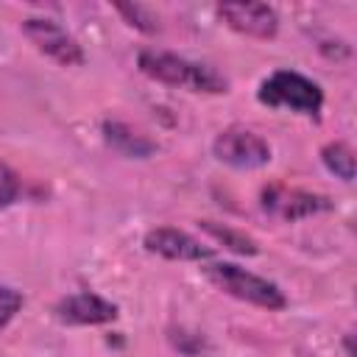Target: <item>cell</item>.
Returning a JSON list of instances; mask_svg holds the SVG:
<instances>
[{
    "instance_id": "52a82bcc",
    "label": "cell",
    "mask_w": 357,
    "mask_h": 357,
    "mask_svg": "<svg viewBox=\"0 0 357 357\" xmlns=\"http://www.w3.org/2000/svg\"><path fill=\"white\" fill-rule=\"evenodd\" d=\"M218 17L231 31L254 39H273L279 31V17L268 3H220Z\"/></svg>"
},
{
    "instance_id": "8fae6325",
    "label": "cell",
    "mask_w": 357,
    "mask_h": 357,
    "mask_svg": "<svg viewBox=\"0 0 357 357\" xmlns=\"http://www.w3.org/2000/svg\"><path fill=\"white\" fill-rule=\"evenodd\" d=\"M206 234H212L215 240H220L229 251H234V254H243V257H254L257 254V243L248 237V234H243V231H234V229H229V226H220V223H212V220H201L198 223Z\"/></svg>"
},
{
    "instance_id": "5b68a950",
    "label": "cell",
    "mask_w": 357,
    "mask_h": 357,
    "mask_svg": "<svg viewBox=\"0 0 357 357\" xmlns=\"http://www.w3.org/2000/svg\"><path fill=\"white\" fill-rule=\"evenodd\" d=\"M22 33L28 36V42L45 53L47 59H53L61 67H78L84 64V47L78 45L75 36H70L59 22L53 20H39V17H28L22 20Z\"/></svg>"
},
{
    "instance_id": "6da1fadb",
    "label": "cell",
    "mask_w": 357,
    "mask_h": 357,
    "mask_svg": "<svg viewBox=\"0 0 357 357\" xmlns=\"http://www.w3.org/2000/svg\"><path fill=\"white\" fill-rule=\"evenodd\" d=\"M137 64L148 78L167 86H187L192 92H212V95H220L229 89V81L218 70L167 50H139Z\"/></svg>"
},
{
    "instance_id": "30bf717a",
    "label": "cell",
    "mask_w": 357,
    "mask_h": 357,
    "mask_svg": "<svg viewBox=\"0 0 357 357\" xmlns=\"http://www.w3.org/2000/svg\"><path fill=\"white\" fill-rule=\"evenodd\" d=\"M103 134H106V142L112 145V148H117L120 153H126V156H137V159H145V156H151L153 151H156V145L151 142V139H145L142 134H137V131H131L128 126H123V123H103Z\"/></svg>"
},
{
    "instance_id": "5bb4252c",
    "label": "cell",
    "mask_w": 357,
    "mask_h": 357,
    "mask_svg": "<svg viewBox=\"0 0 357 357\" xmlns=\"http://www.w3.org/2000/svg\"><path fill=\"white\" fill-rule=\"evenodd\" d=\"M22 192V184H20V176L0 159V209L11 206Z\"/></svg>"
},
{
    "instance_id": "ba28073f",
    "label": "cell",
    "mask_w": 357,
    "mask_h": 357,
    "mask_svg": "<svg viewBox=\"0 0 357 357\" xmlns=\"http://www.w3.org/2000/svg\"><path fill=\"white\" fill-rule=\"evenodd\" d=\"M142 243L151 254H159L165 259H178V262H201V259H212V254H215L209 245H204L192 234L173 229V226L151 229Z\"/></svg>"
},
{
    "instance_id": "7a4b0ae2",
    "label": "cell",
    "mask_w": 357,
    "mask_h": 357,
    "mask_svg": "<svg viewBox=\"0 0 357 357\" xmlns=\"http://www.w3.org/2000/svg\"><path fill=\"white\" fill-rule=\"evenodd\" d=\"M204 276L218 287L223 290L226 296L231 298H240L245 304H254V307H262L268 312H276V310H284L287 307V296L279 290V284L234 265V262H206L204 265Z\"/></svg>"
},
{
    "instance_id": "7c38bea8",
    "label": "cell",
    "mask_w": 357,
    "mask_h": 357,
    "mask_svg": "<svg viewBox=\"0 0 357 357\" xmlns=\"http://www.w3.org/2000/svg\"><path fill=\"white\" fill-rule=\"evenodd\" d=\"M321 159H324L326 170L335 173L337 178H343V181H351L354 178V151L346 142H329V145H324Z\"/></svg>"
},
{
    "instance_id": "8992f818",
    "label": "cell",
    "mask_w": 357,
    "mask_h": 357,
    "mask_svg": "<svg viewBox=\"0 0 357 357\" xmlns=\"http://www.w3.org/2000/svg\"><path fill=\"white\" fill-rule=\"evenodd\" d=\"M332 204L326 195H318V192H307V190H298V187H287V184H268L262 190V209L284 223H293V220H301V218H310V215H318V212H326Z\"/></svg>"
},
{
    "instance_id": "4fadbf2b",
    "label": "cell",
    "mask_w": 357,
    "mask_h": 357,
    "mask_svg": "<svg viewBox=\"0 0 357 357\" xmlns=\"http://www.w3.org/2000/svg\"><path fill=\"white\" fill-rule=\"evenodd\" d=\"M117 11L128 20V25H134V28L142 31V33H156V31H159V20H156L148 8H142V6H126V3H120Z\"/></svg>"
},
{
    "instance_id": "9a60e30c",
    "label": "cell",
    "mask_w": 357,
    "mask_h": 357,
    "mask_svg": "<svg viewBox=\"0 0 357 357\" xmlns=\"http://www.w3.org/2000/svg\"><path fill=\"white\" fill-rule=\"evenodd\" d=\"M20 307H22V293L14 290V287H8V284H0V332L20 312Z\"/></svg>"
},
{
    "instance_id": "9c48e42d",
    "label": "cell",
    "mask_w": 357,
    "mask_h": 357,
    "mask_svg": "<svg viewBox=\"0 0 357 357\" xmlns=\"http://www.w3.org/2000/svg\"><path fill=\"white\" fill-rule=\"evenodd\" d=\"M56 315L64 324H78V326H92V324H109L117 318V307L106 301L98 293H73L56 304Z\"/></svg>"
},
{
    "instance_id": "3957f363",
    "label": "cell",
    "mask_w": 357,
    "mask_h": 357,
    "mask_svg": "<svg viewBox=\"0 0 357 357\" xmlns=\"http://www.w3.org/2000/svg\"><path fill=\"white\" fill-rule=\"evenodd\" d=\"M257 98L265 106L290 109V112H298V114L312 117V120H318L321 106H324L321 86L312 78H307V75H301L296 70H276V73H271L259 84Z\"/></svg>"
},
{
    "instance_id": "277c9868",
    "label": "cell",
    "mask_w": 357,
    "mask_h": 357,
    "mask_svg": "<svg viewBox=\"0 0 357 357\" xmlns=\"http://www.w3.org/2000/svg\"><path fill=\"white\" fill-rule=\"evenodd\" d=\"M212 153L231 167L240 170H251V167H262L271 162V145L268 139H262L257 131L245 128V126H229L223 128L215 142H212Z\"/></svg>"
}]
</instances>
